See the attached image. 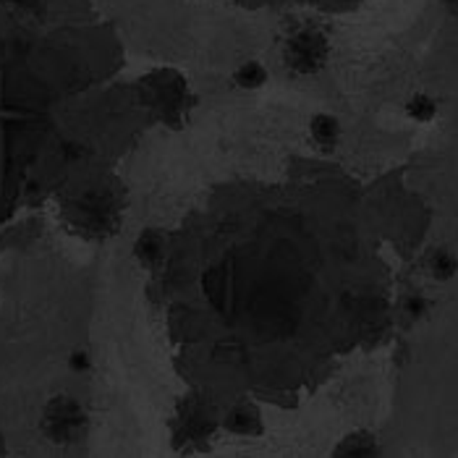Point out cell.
<instances>
[{"label": "cell", "mask_w": 458, "mask_h": 458, "mask_svg": "<svg viewBox=\"0 0 458 458\" xmlns=\"http://www.w3.org/2000/svg\"><path fill=\"white\" fill-rule=\"evenodd\" d=\"M335 456H377V443L372 435L356 432L335 448Z\"/></svg>", "instance_id": "cell-8"}, {"label": "cell", "mask_w": 458, "mask_h": 458, "mask_svg": "<svg viewBox=\"0 0 458 458\" xmlns=\"http://www.w3.org/2000/svg\"><path fill=\"white\" fill-rule=\"evenodd\" d=\"M149 100H152L155 110L160 113V118L168 123H176L189 106L186 87L174 71H163V73H155L149 79Z\"/></svg>", "instance_id": "cell-5"}, {"label": "cell", "mask_w": 458, "mask_h": 458, "mask_svg": "<svg viewBox=\"0 0 458 458\" xmlns=\"http://www.w3.org/2000/svg\"><path fill=\"white\" fill-rule=\"evenodd\" d=\"M217 427V420L212 414V409L202 398H186L178 406L176 420V443L178 445H199L208 443L210 435Z\"/></svg>", "instance_id": "cell-4"}, {"label": "cell", "mask_w": 458, "mask_h": 458, "mask_svg": "<svg viewBox=\"0 0 458 458\" xmlns=\"http://www.w3.org/2000/svg\"><path fill=\"white\" fill-rule=\"evenodd\" d=\"M327 55H330L327 37L319 30H312V27L293 32L283 47L285 66L296 73H318L327 64Z\"/></svg>", "instance_id": "cell-3"}, {"label": "cell", "mask_w": 458, "mask_h": 458, "mask_svg": "<svg viewBox=\"0 0 458 458\" xmlns=\"http://www.w3.org/2000/svg\"><path fill=\"white\" fill-rule=\"evenodd\" d=\"M236 84L239 87H247V89H257L267 81V71L262 69L259 64H244L242 69L236 71Z\"/></svg>", "instance_id": "cell-11"}, {"label": "cell", "mask_w": 458, "mask_h": 458, "mask_svg": "<svg viewBox=\"0 0 458 458\" xmlns=\"http://www.w3.org/2000/svg\"><path fill=\"white\" fill-rule=\"evenodd\" d=\"M443 3H445V8H448L454 16H458V0H443Z\"/></svg>", "instance_id": "cell-15"}, {"label": "cell", "mask_w": 458, "mask_h": 458, "mask_svg": "<svg viewBox=\"0 0 458 458\" xmlns=\"http://www.w3.org/2000/svg\"><path fill=\"white\" fill-rule=\"evenodd\" d=\"M123 210V194L115 181H98L92 186L79 189L64 208V215L79 231L89 239H106L113 236L121 225Z\"/></svg>", "instance_id": "cell-1"}, {"label": "cell", "mask_w": 458, "mask_h": 458, "mask_svg": "<svg viewBox=\"0 0 458 458\" xmlns=\"http://www.w3.org/2000/svg\"><path fill=\"white\" fill-rule=\"evenodd\" d=\"M0 456H5V440H3V435H0Z\"/></svg>", "instance_id": "cell-16"}, {"label": "cell", "mask_w": 458, "mask_h": 458, "mask_svg": "<svg viewBox=\"0 0 458 458\" xmlns=\"http://www.w3.org/2000/svg\"><path fill=\"white\" fill-rule=\"evenodd\" d=\"M92 367V361H89V356L84 352H76L71 353V369H76V372H87Z\"/></svg>", "instance_id": "cell-13"}, {"label": "cell", "mask_w": 458, "mask_h": 458, "mask_svg": "<svg viewBox=\"0 0 458 458\" xmlns=\"http://www.w3.org/2000/svg\"><path fill=\"white\" fill-rule=\"evenodd\" d=\"M338 137H341V126L333 115H315L312 118V140L318 141L319 147L325 149H333L338 144Z\"/></svg>", "instance_id": "cell-7"}, {"label": "cell", "mask_w": 458, "mask_h": 458, "mask_svg": "<svg viewBox=\"0 0 458 458\" xmlns=\"http://www.w3.org/2000/svg\"><path fill=\"white\" fill-rule=\"evenodd\" d=\"M409 115L414 118V121H432L435 118V113H437V106H435V100L432 98H427V95H417L411 103H409Z\"/></svg>", "instance_id": "cell-12"}, {"label": "cell", "mask_w": 458, "mask_h": 458, "mask_svg": "<svg viewBox=\"0 0 458 458\" xmlns=\"http://www.w3.org/2000/svg\"><path fill=\"white\" fill-rule=\"evenodd\" d=\"M134 254L144 265H157L163 259V239H160V233L144 231L137 239V244H134Z\"/></svg>", "instance_id": "cell-9"}, {"label": "cell", "mask_w": 458, "mask_h": 458, "mask_svg": "<svg viewBox=\"0 0 458 458\" xmlns=\"http://www.w3.org/2000/svg\"><path fill=\"white\" fill-rule=\"evenodd\" d=\"M422 310H424L422 299H411V301H409V312H411V315H422Z\"/></svg>", "instance_id": "cell-14"}, {"label": "cell", "mask_w": 458, "mask_h": 458, "mask_svg": "<svg viewBox=\"0 0 458 458\" xmlns=\"http://www.w3.org/2000/svg\"><path fill=\"white\" fill-rule=\"evenodd\" d=\"M429 270H432V276H435L437 281H451V278L456 276L458 259L451 251L440 249V251H435V254L429 257Z\"/></svg>", "instance_id": "cell-10"}, {"label": "cell", "mask_w": 458, "mask_h": 458, "mask_svg": "<svg viewBox=\"0 0 458 458\" xmlns=\"http://www.w3.org/2000/svg\"><path fill=\"white\" fill-rule=\"evenodd\" d=\"M225 427L236 435H259L262 422H259V411L251 403H239L228 411Z\"/></svg>", "instance_id": "cell-6"}, {"label": "cell", "mask_w": 458, "mask_h": 458, "mask_svg": "<svg viewBox=\"0 0 458 458\" xmlns=\"http://www.w3.org/2000/svg\"><path fill=\"white\" fill-rule=\"evenodd\" d=\"M39 429L45 440H50L58 448H71L79 445L87 437L89 429V417L81 409V403L71 395H55L45 403L42 417H39Z\"/></svg>", "instance_id": "cell-2"}]
</instances>
